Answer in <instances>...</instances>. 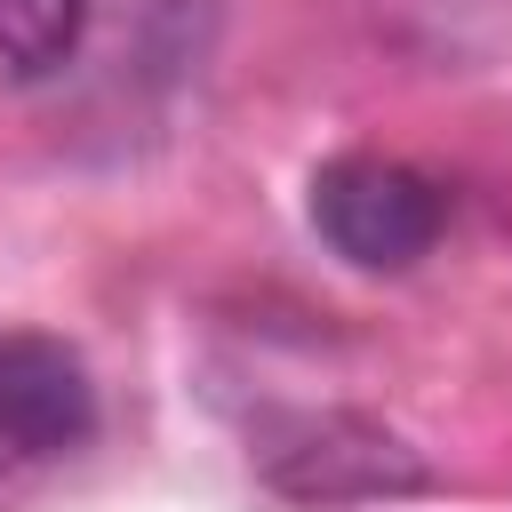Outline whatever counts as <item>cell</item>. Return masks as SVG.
Segmentation results:
<instances>
[{
  "mask_svg": "<svg viewBox=\"0 0 512 512\" xmlns=\"http://www.w3.org/2000/svg\"><path fill=\"white\" fill-rule=\"evenodd\" d=\"M312 232L352 272H408L448 232V192L392 152H336L312 176Z\"/></svg>",
  "mask_w": 512,
  "mask_h": 512,
  "instance_id": "obj_1",
  "label": "cell"
},
{
  "mask_svg": "<svg viewBox=\"0 0 512 512\" xmlns=\"http://www.w3.org/2000/svg\"><path fill=\"white\" fill-rule=\"evenodd\" d=\"M256 472L288 504H384V496H424L432 488V464L392 424H376L360 408L288 416L280 432H264Z\"/></svg>",
  "mask_w": 512,
  "mask_h": 512,
  "instance_id": "obj_2",
  "label": "cell"
},
{
  "mask_svg": "<svg viewBox=\"0 0 512 512\" xmlns=\"http://www.w3.org/2000/svg\"><path fill=\"white\" fill-rule=\"evenodd\" d=\"M96 440V384L88 360L64 336L16 328L0 336V448L16 456H64Z\"/></svg>",
  "mask_w": 512,
  "mask_h": 512,
  "instance_id": "obj_3",
  "label": "cell"
},
{
  "mask_svg": "<svg viewBox=\"0 0 512 512\" xmlns=\"http://www.w3.org/2000/svg\"><path fill=\"white\" fill-rule=\"evenodd\" d=\"M80 32H88V0H0V64L24 80L72 64Z\"/></svg>",
  "mask_w": 512,
  "mask_h": 512,
  "instance_id": "obj_4",
  "label": "cell"
}]
</instances>
